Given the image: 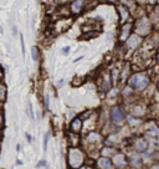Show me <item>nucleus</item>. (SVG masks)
<instances>
[{
    "label": "nucleus",
    "instance_id": "obj_13",
    "mask_svg": "<svg viewBox=\"0 0 159 169\" xmlns=\"http://www.w3.org/2000/svg\"><path fill=\"white\" fill-rule=\"evenodd\" d=\"M5 93H6V90L3 85H0V100H4L5 98Z\"/></svg>",
    "mask_w": 159,
    "mask_h": 169
},
{
    "label": "nucleus",
    "instance_id": "obj_14",
    "mask_svg": "<svg viewBox=\"0 0 159 169\" xmlns=\"http://www.w3.org/2000/svg\"><path fill=\"white\" fill-rule=\"evenodd\" d=\"M31 53H32V60H37V57H39V53H37V49L36 47H32L31 49Z\"/></svg>",
    "mask_w": 159,
    "mask_h": 169
},
{
    "label": "nucleus",
    "instance_id": "obj_22",
    "mask_svg": "<svg viewBox=\"0 0 159 169\" xmlns=\"http://www.w3.org/2000/svg\"><path fill=\"white\" fill-rule=\"evenodd\" d=\"M1 119H3V118H1V116H0V122H1Z\"/></svg>",
    "mask_w": 159,
    "mask_h": 169
},
{
    "label": "nucleus",
    "instance_id": "obj_20",
    "mask_svg": "<svg viewBox=\"0 0 159 169\" xmlns=\"http://www.w3.org/2000/svg\"><path fill=\"white\" fill-rule=\"evenodd\" d=\"M69 51H70V49H69V47H66V49H64V52H65V53H67Z\"/></svg>",
    "mask_w": 159,
    "mask_h": 169
},
{
    "label": "nucleus",
    "instance_id": "obj_10",
    "mask_svg": "<svg viewBox=\"0 0 159 169\" xmlns=\"http://www.w3.org/2000/svg\"><path fill=\"white\" fill-rule=\"evenodd\" d=\"M82 1H75L72 3V11L73 13H78L80 10H81V5H82Z\"/></svg>",
    "mask_w": 159,
    "mask_h": 169
},
{
    "label": "nucleus",
    "instance_id": "obj_19",
    "mask_svg": "<svg viewBox=\"0 0 159 169\" xmlns=\"http://www.w3.org/2000/svg\"><path fill=\"white\" fill-rule=\"evenodd\" d=\"M44 166L46 167V160H41V162H39L36 167H37V168H40V167H44Z\"/></svg>",
    "mask_w": 159,
    "mask_h": 169
},
{
    "label": "nucleus",
    "instance_id": "obj_4",
    "mask_svg": "<svg viewBox=\"0 0 159 169\" xmlns=\"http://www.w3.org/2000/svg\"><path fill=\"white\" fill-rule=\"evenodd\" d=\"M98 167L102 168V169H111L112 162L108 158H101L98 160Z\"/></svg>",
    "mask_w": 159,
    "mask_h": 169
},
{
    "label": "nucleus",
    "instance_id": "obj_9",
    "mask_svg": "<svg viewBox=\"0 0 159 169\" xmlns=\"http://www.w3.org/2000/svg\"><path fill=\"white\" fill-rule=\"evenodd\" d=\"M139 42H140V39L138 38V36H136V35H134V36H132V38L128 40V46L133 47V44H134V45H138Z\"/></svg>",
    "mask_w": 159,
    "mask_h": 169
},
{
    "label": "nucleus",
    "instance_id": "obj_5",
    "mask_svg": "<svg viewBox=\"0 0 159 169\" xmlns=\"http://www.w3.org/2000/svg\"><path fill=\"white\" fill-rule=\"evenodd\" d=\"M136 149L138 152H144L147 149V142H145L144 139H139V141L136 143Z\"/></svg>",
    "mask_w": 159,
    "mask_h": 169
},
{
    "label": "nucleus",
    "instance_id": "obj_12",
    "mask_svg": "<svg viewBox=\"0 0 159 169\" xmlns=\"http://www.w3.org/2000/svg\"><path fill=\"white\" fill-rule=\"evenodd\" d=\"M119 11H121V14H122V21H124V20L128 18V11L123 9V8H119Z\"/></svg>",
    "mask_w": 159,
    "mask_h": 169
},
{
    "label": "nucleus",
    "instance_id": "obj_2",
    "mask_svg": "<svg viewBox=\"0 0 159 169\" xmlns=\"http://www.w3.org/2000/svg\"><path fill=\"white\" fill-rule=\"evenodd\" d=\"M83 155L78 149H72L70 152V164L72 168H78L82 164Z\"/></svg>",
    "mask_w": 159,
    "mask_h": 169
},
{
    "label": "nucleus",
    "instance_id": "obj_1",
    "mask_svg": "<svg viewBox=\"0 0 159 169\" xmlns=\"http://www.w3.org/2000/svg\"><path fill=\"white\" fill-rule=\"evenodd\" d=\"M149 82V78L145 73H136L131 77L129 80V85L132 86L133 88H137V90H142L144 88L145 86L148 85Z\"/></svg>",
    "mask_w": 159,
    "mask_h": 169
},
{
    "label": "nucleus",
    "instance_id": "obj_24",
    "mask_svg": "<svg viewBox=\"0 0 159 169\" xmlns=\"http://www.w3.org/2000/svg\"><path fill=\"white\" fill-rule=\"evenodd\" d=\"M158 88H159V86H158Z\"/></svg>",
    "mask_w": 159,
    "mask_h": 169
},
{
    "label": "nucleus",
    "instance_id": "obj_3",
    "mask_svg": "<svg viewBox=\"0 0 159 169\" xmlns=\"http://www.w3.org/2000/svg\"><path fill=\"white\" fill-rule=\"evenodd\" d=\"M111 116H112L113 122H122L123 121V112H122V109H121L118 106H114L113 108H112Z\"/></svg>",
    "mask_w": 159,
    "mask_h": 169
},
{
    "label": "nucleus",
    "instance_id": "obj_7",
    "mask_svg": "<svg viewBox=\"0 0 159 169\" xmlns=\"http://www.w3.org/2000/svg\"><path fill=\"white\" fill-rule=\"evenodd\" d=\"M71 129L75 131V132L81 129V121H80L78 118H76L75 121H72V123H71Z\"/></svg>",
    "mask_w": 159,
    "mask_h": 169
},
{
    "label": "nucleus",
    "instance_id": "obj_21",
    "mask_svg": "<svg viewBox=\"0 0 159 169\" xmlns=\"http://www.w3.org/2000/svg\"><path fill=\"white\" fill-rule=\"evenodd\" d=\"M26 138L29 139V142H30V141H31V137H30V134H26Z\"/></svg>",
    "mask_w": 159,
    "mask_h": 169
},
{
    "label": "nucleus",
    "instance_id": "obj_6",
    "mask_svg": "<svg viewBox=\"0 0 159 169\" xmlns=\"http://www.w3.org/2000/svg\"><path fill=\"white\" fill-rule=\"evenodd\" d=\"M114 164L116 166H119V167H123L125 164V160H124V155L122 154H118L114 157Z\"/></svg>",
    "mask_w": 159,
    "mask_h": 169
},
{
    "label": "nucleus",
    "instance_id": "obj_18",
    "mask_svg": "<svg viewBox=\"0 0 159 169\" xmlns=\"http://www.w3.org/2000/svg\"><path fill=\"white\" fill-rule=\"evenodd\" d=\"M29 114H30V118L34 119V114H32V107H31V103L29 102Z\"/></svg>",
    "mask_w": 159,
    "mask_h": 169
},
{
    "label": "nucleus",
    "instance_id": "obj_8",
    "mask_svg": "<svg viewBox=\"0 0 159 169\" xmlns=\"http://www.w3.org/2000/svg\"><path fill=\"white\" fill-rule=\"evenodd\" d=\"M131 26H132V25H129V24H127V25H124V26H123L122 35H121V36H122V38H121L122 40H124V39H127V38H128V34H129V30H131Z\"/></svg>",
    "mask_w": 159,
    "mask_h": 169
},
{
    "label": "nucleus",
    "instance_id": "obj_23",
    "mask_svg": "<svg viewBox=\"0 0 159 169\" xmlns=\"http://www.w3.org/2000/svg\"><path fill=\"white\" fill-rule=\"evenodd\" d=\"M81 169H85V167H82V168H81Z\"/></svg>",
    "mask_w": 159,
    "mask_h": 169
},
{
    "label": "nucleus",
    "instance_id": "obj_11",
    "mask_svg": "<svg viewBox=\"0 0 159 169\" xmlns=\"http://www.w3.org/2000/svg\"><path fill=\"white\" fill-rule=\"evenodd\" d=\"M110 88H111V82H110V78L106 76L104 77V81H103V91L107 92Z\"/></svg>",
    "mask_w": 159,
    "mask_h": 169
},
{
    "label": "nucleus",
    "instance_id": "obj_17",
    "mask_svg": "<svg viewBox=\"0 0 159 169\" xmlns=\"http://www.w3.org/2000/svg\"><path fill=\"white\" fill-rule=\"evenodd\" d=\"M44 102H45V107H46V108H49V103H50V97H49V94H45Z\"/></svg>",
    "mask_w": 159,
    "mask_h": 169
},
{
    "label": "nucleus",
    "instance_id": "obj_15",
    "mask_svg": "<svg viewBox=\"0 0 159 169\" xmlns=\"http://www.w3.org/2000/svg\"><path fill=\"white\" fill-rule=\"evenodd\" d=\"M47 142H49V134H45V138H44V151L47 149Z\"/></svg>",
    "mask_w": 159,
    "mask_h": 169
},
{
    "label": "nucleus",
    "instance_id": "obj_16",
    "mask_svg": "<svg viewBox=\"0 0 159 169\" xmlns=\"http://www.w3.org/2000/svg\"><path fill=\"white\" fill-rule=\"evenodd\" d=\"M20 44H21V51H23V55H25V45H24V38H23V35H20Z\"/></svg>",
    "mask_w": 159,
    "mask_h": 169
}]
</instances>
